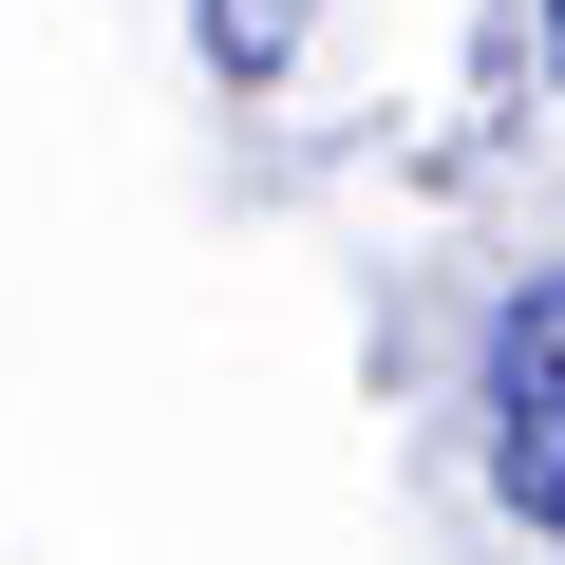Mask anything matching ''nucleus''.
I'll return each mask as SVG.
<instances>
[{
    "instance_id": "nucleus-1",
    "label": "nucleus",
    "mask_w": 565,
    "mask_h": 565,
    "mask_svg": "<svg viewBox=\"0 0 565 565\" xmlns=\"http://www.w3.org/2000/svg\"><path fill=\"white\" fill-rule=\"evenodd\" d=\"M490 490L565 546V282L490 302Z\"/></svg>"
},
{
    "instance_id": "nucleus-2",
    "label": "nucleus",
    "mask_w": 565,
    "mask_h": 565,
    "mask_svg": "<svg viewBox=\"0 0 565 565\" xmlns=\"http://www.w3.org/2000/svg\"><path fill=\"white\" fill-rule=\"evenodd\" d=\"M302 20H321V0H189V39H207V76H226V95H264L282 57H302Z\"/></svg>"
},
{
    "instance_id": "nucleus-3",
    "label": "nucleus",
    "mask_w": 565,
    "mask_h": 565,
    "mask_svg": "<svg viewBox=\"0 0 565 565\" xmlns=\"http://www.w3.org/2000/svg\"><path fill=\"white\" fill-rule=\"evenodd\" d=\"M546 95H565V0H546Z\"/></svg>"
}]
</instances>
